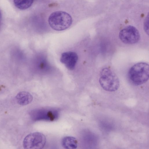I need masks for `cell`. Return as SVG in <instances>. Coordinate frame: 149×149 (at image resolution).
Here are the masks:
<instances>
[{
	"instance_id": "cell-10",
	"label": "cell",
	"mask_w": 149,
	"mask_h": 149,
	"mask_svg": "<svg viewBox=\"0 0 149 149\" xmlns=\"http://www.w3.org/2000/svg\"><path fill=\"white\" fill-rule=\"evenodd\" d=\"M143 29L145 32L148 35L149 34V15L148 14L146 16L143 23Z\"/></svg>"
},
{
	"instance_id": "cell-8",
	"label": "cell",
	"mask_w": 149,
	"mask_h": 149,
	"mask_svg": "<svg viewBox=\"0 0 149 149\" xmlns=\"http://www.w3.org/2000/svg\"><path fill=\"white\" fill-rule=\"evenodd\" d=\"M78 141L74 137L70 136H65L61 141V144L63 147L65 149H74L77 146Z\"/></svg>"
},
{
	"instance_id": "cell-6",
	"label": "cell",
	"mask_w": 149,
	"mask_h": 149,
	"mask_svg": "<svg viewBox=\"0 0 149 149\" xmlns=\"http://www.w3.org/2000/svg\"><path fill=\"white\" fill-rule=\"evenodd\" d=\"M78 59V56L76 53L69 51L63 53L60 60L68 69L73 70L75 68Z\"/></svg>"
},
{
	"instance_id": "cell-11",
	"label": "cell",
	"mask_w": 149,
	"mask_h": 149,
	"mask_svg": "<svg viewBox=\"0 0 149 149\" xmlns=\"http://www.w3.org/2000/svg\"><path fill=\"white\" fill-rule=\"evenodd\" d=\"M1 20H2V15H1V12L0 10V25L1 23Z\"/></svg>"
},
{
	"instance_id": "cell-4",
	"label": "cell",
	"mask_w": 149,
	"mask_h": 149,
	"mask_svg": "<svg viewBox=\"0 0 149 149\" xmlns=\"http://www.w3.org/2000/svg\"><path fill=\"white\" fill-rule=\"evenodd\" d=\"M46 142V137L43 134L38 132H33L25 137L23 146L26 149H41L45 146Z\"/></svg>"
},
{
	"instance_id": "cell-9",
	"label": "cell",
	"mask_w": 149,
	"mask_h": 149,
	"mask_svg": "<svg viewBox=\"0 0 149 149\" xmlns=\"http://www.w3.org/2000/svg\"><path fill=\"white\" fill-rule=\"evenodd\" d=\"M33 0H14V3L15 6L22 10L26 9L29 8L32 5Z\"/></svg>"
},
{
	"instance_id": "cell-5",
	"label": "cell",
	"mask_w": 149,
	"mask_h": 149,
	"mask_svg": "<svg viewBox=\"0 0 149 149\" xmlns=\"http://www.w3.org/2000/svg\"><path fill=\"white\" fill-rule=\"evenodd\" d=\"M120 40L127 44H133L138 42L140 38V33L135 27L128 26L121 30L119 34Z\"/></svg>"
},
{
	"instance_id": "cell-3",
	"label": "cell",
	"mask_w": 149,
	"mask_h": 149,
	"mask_svg": "<svg viewBox=\"0 0 149 149\" xmlns=\"http://www.w3.org/2000/svg\"><path fill=\"white\" fill-rule=\"evenodd\" d=\"M99 81L102 88L107 91H115L120 86L119 79L117 75L111 70L107 68L101 70Z\"/></svg>"
},
{
	"instance_id": "cell-2",
	"label": "cell",
	"mask_w": 149,
	"mask_h": 149,
	"mask_svg": "<svg viewBox=\"0 0 149 149\" xmlns=\"http://www.w3.org/2000/svg\"><path fill=\"white\" fill-rule=\"evenodd\" d=\"M48 20L50 27L57 31L67 29L71 25L72 22V18L69 14L61 11L52 13L49 17Z\"/></svg>"
},
{
	"instance_id": "cell-7",
	"label": "cell",
	"mask_w": 149,
	"mask_h": 149,
	"mask_svg": "<svg viewBox=\"0 0 149 149\" xmlns=\"http://www.w3.org/2000/svg\"><path fill=\"white\" fill-rule=\"evenodd\" d=\"M15 98L17 103L23 106L29 104L33 100L32 95L29 93L25 91L19 93L16 95Z\"/></svg>"
},
{
	"instance_id": "cell-1",
	"label": "cell",
	"mask_w": 149,
	"mask_h": 149,
	"mask_svg": "<svg viewBox=\"0 0 149 149\" xmlns=\"http://www.w3.org/2000/svg\"><path fill=\"white\" fill-rule=\"evenodd\" d=\"M149 65L144 62H140L133 65L128 73L129 79L134 84L139 85L146 82L148 79Z\"/></svg>"
}]
</instances>
